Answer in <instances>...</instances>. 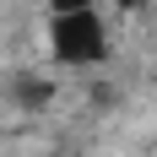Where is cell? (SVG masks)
I'll return each mask as SVG.
<instances>
[{
    "mask_svg": "<svg viewBox=\"0 0 157 157\" xmlns=\"http://www.w3.org/2000/svg\"><path fill=\"white\" fill-rule=\"evenodd\" d=\"M44 98H49V81H38V76H16V103H22V109H44Z\"/></svg>",
    "mask_w": 157,
    "mask_h": 157,
    "instance_id": "obj_2",
    "label": "cell"
},
{
    "mask_svg": "<svg viewBox=\"0 0 157 157\" xmlns=\"http://www.w3.org/2000/svg\"><path fill=\"white\" fill-rule=\"evenodd\" d=\"M109 54V27L98 6L81 11H49V60H60L65 71H87Z\"/></svg>",
    "mask_w": 157,
    "mask_h": 157,
    "instance_id": "obj_1",
    "label": "cell"
},
{
    "mask_svg": "<svg viewBox=\"0 0 157 157\" xmlns=\"http://www.w3.org/2000/svg\"><path fill=\"white\" fill-rule=\"evenodd\" d=\"M81 6H92V0H49V11H81Z\"/></svg>",
    "mask_w": 157,
    "mask_h": 157,
    "instance_id": "obj_3",
    "label": "cell"
}]
</instances>
